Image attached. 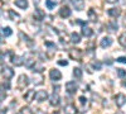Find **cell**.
Wrapping results in <instances>:
<instances>
[{
	"label": "cell",
	"mask_w": 126,
	"mask_h": 114,
	"mask_svg": "<svg viewBox=\"0 0 126 114\" xmlns=\"http://www.w3.org/2000/svg\"><path fill=\"white\" fill-rule=\"evenodd\" d=\"M32 70H33V71H37V72H39V74H40V72L43 71V66H40V65H34V67L32 68Z\"/></svg>",
	"instance_id": "d6a6232c"
},
{
	"label": "cell",
	"mask_w": 126,
	"mask_h": 114,
	"mask_svg": "<svg viewBox=\"0 0 126 114\" xmlns=\"http://www.w3.org/2000/svg\"><path fill=\"white\" fill-rule=\"evenodd\" d=\"M107 13H109V15L112 17V18H117V17L121 14V10H120L119 8H111V9L107 10Z\"/></svg>",
	"instance_id": "8fae6325"
},
{
	"label": "cell",
	"mask_w": 126,
	"mask_h": 114,
	"mask_svg": "<svg viewBox=\"0 0 126 114\" xmlns=\"http://www.w3.org/2000/svg\"><path fill=\"white\" fill-rule=\"evenodd\" d=\"M59 15L62 18H68L71 15V9L68 6H62L61 10H59Z\"/></svg>",
	"instance_id": "9c48e42d"
},
{
	"label": "cell",
	"mask_w": 126,
	"mask_h": 114,
	"mask_svg": "<svg viewBox=\"0 0 126 114\" xmlns=\"http://www.w3.org/2000/svg\"><path fill=\"white\" fill-rule=\"evenodd\" d=\"M48 98V92L44 91V90H39L35 92V100L37 101H43Z\"/></svg>",
	"instance_id": "5b68a950"
},
{
	"label": "cell",
	"mask_w": 126,
	"mask_h": 114,
	"mask_svg": "<svg viewBox=\"0 0 126 114\" xmlns=\"http://www.w3.org/2000/svg\"><path fill=\"white\" fill-rule=\"evenodd\" d=\"M42 82H43V76H42L40 74L37 75V76H34V84L35 85H40Z\"/></svg>",
	"instance_id": "83f0119b"
},
{
	"label": "cell",
	"mask_w": 126,
	"mask_h": 114,
	"mask_svg": "<svg viewBox=\"0 0 126 114\" xmlns=\"http://www.w3.org/2000/svg\"><path fill=\"white\" fill-rule=\"evenodd\" d=\"M3 76H4L6 80H10V79L14 76V71L10 68V67L5 66V67H3Z\"/></svg>",
	"instance_id": "8992f818"
},
{
	"label": "cell",
	"mask_w": 126,
	"mask_h": 114,
	"mask_svg": "<svg viewBox=\"0 0 126 114\" xmlns=\"http://www.w3.org/2000/svg\"><path fill=\"white\" fill-rule=\"evenodd\" d=\"M46 5H47L48 9H54L56 3H54V1H52V0H46Z\"/></svg>",
	"instance_id": "f546056e"
},
{
	"label": "cell",
	"mask_w": 126,
	"mask_h": 114,
	"mask_svg": "<svg viewBox=\"0 0 126 114\" xmlns=\"http://www.w3.org/2000/svg\"><path fill=\"white\" fill-rule=\"evenodd\" d=\"M0 32H1L4 36H6V37H9V36H12V29H10L9 27H5V28H1V29H0Z\"/></svg>",
	"instance_id": "d4e9b609"
},
{
	"label": "cell",
	"mask_w": 126,
	"mask_h": 114,
	"mask_svg": "<svg viewBox=\"0 0 126 114\" xmlns=\"http://www.w3.org/2000/svg\"><path fill=\"white\" fill-rule=\"evenodd\" d=\"M5 98H6V92H5V90H3L1 88H0V101L5 100Z\"/></svg>",
	"instance_id": "1f68e13d"
},
{
	"label": "cell",
	"mask_w": 126,
	"mask_h": 114,
	"mask_svg": "<svg viewBox=\"0 0 126 114\" xmlns=\"http://www.w3.org/2000/svg\"><path fill=\"white\" fill-rule=\"evenodd\" d=\"M72 4L77 10H82L85 8V1L83 0H72Z\"/></svg>",
	"instance_id": "5bb4252c"
},
{
	"label": "cell",
	"mask_w": 126,
	"mask_h": 114,
	"mask_svg": "<svg viewBox=\"0 0 126 114\" xmlns=\"http://www.w3.org/2000/svg\"><path fill=\"white\" fill-rule=\"evenodd\" d=\"M19 36L22 37V38H23V41H25V42H27L29 46H32V45H33V41H32V39H30V38H29L27 34H24L23 32H20V33H19Z\"/></svg>",
	"instance_id": "7402d4cb"
},
{
	"label": "cell",
	"mask_w": 126,
	"mask_h": 114,
	"mask_svg": "<svg viewBox=\"0 0 126 114\" xmlns=\"http://www.w3.org/2000/svg\"><path fill=\"white\" fill-rule=\"evenodd\" d=\"M12 62L15 66H22L24 64V60H23V57H20V56H13Z\"/></svg>",
	"instance_id": "2e32d148"
},
{
	"label": "cell",
	"mask_w": 126,
	"mask_h": 114,
	"mask_svg": "<svg viewBox=\"0 0 126 114\" xmlns=\"http://www.w3.org/2000/svg\"><path fill=\"white\" fill-rule=\"evenodd\" d=\"M64 114H77V108L73 104H68L64 107Z\"/></svg>",
	"instance_id": "30bf717a"
},
{
	"label": "cell",
	"mask_w": 126,
	"mask_h": 114,
	"mask_svg": "<svg viewBox=\"0 0 126 114\" xmlns=\"http://www.w3.org/2000/svg\"><path fill=\"white\" fill-rule=\"evenodd\" d=\"M59 104V95H58V92L54 91L53 92V95L50 96V105H53V107H57Z\"/></svg>",
	"instance_id": "7c38bea8"
},
{
	"label": "cell",
	"mask_w": 126,
	"mask_h": 114,
	"mask_svg": "<svg viewBox=\"0 0 126 114\" xmlns=\"http://www.w3.org/2000/svg\"><path fill=\"white\" fill-rule=\"evenodd\" d=\"M15 5L22 8V9H27L28 8V1L27 0H15Z\"/></svg>",
	"instance_id": "ffe728a7"
},
{
	"label": "cell",
	"mask_w": 126,
	"mask_h": 114,
	"mask_svg": "<svg viewBox=\"0 0 126 114\" xmlns=\"http://www.w3.org/2000/svg\"><path fill=\"white\" fill-rule=\"evenodd\" d=\"M3 42H4V39H3V37H1V36H0V43H3Z\"/></svg>",
	"instance_id": "f35d334b"
},
{
	"label": "cell",
	"mask_w": 126,
	"mask_h": 114,
	"mask_svg": "<svg viewBox=\"0 0 126 114\" xmlns=\"http://www.w3.org/2000/svg\"><path fill=\"white\" fill-rule=\"evenodd\" d=\"M122 85H124V86H126V81H124V82H122Z\"/></svg>",
	"instance_id": "ab89813d"
},
{
	"label": "cell",
	"mask_w": 126,
	"mask_h": 114,
	"mask_svg": "<svg viewBox=\"0 0 126 114\" xmlns=\"http://www.w3.org/2000/svg\"><path fill=\"white\" fill-rule=\"evenodd\" d=\"M34 96H35V91H34V90H28L25 94H24V99H25L28 103H30L32 100H33Z\"/></svg>",
	"instance_id": "4fadbf2b"
},
{
	"label": "cell",
	"mask_w": 126,
	"mask_h": 114,
	"mask_svg": "<svg viewBox=\"0 0 126 114\" xmlns=\"http://www.w3.org/2000/svg\"><path fill=\"white\" fill-rule=\"evenodd\" d=\"M9 17H10V19H13V20H19L20 19V15L18 13H15L14 10H9Z\"/></svg>",
	"instance_id": "cb8c5ba5"
},
{
	"label": "cell",
	"mask_w": 126,
	"mask_h": 114,
	"mask_svg": "<svg viewBox=\"0 0 126 114\" xmlns=\"http://www.w3.org/2000/svg\"><path fill=\"white\" fill-rule=\"evenodd\" d=\"M112 45V39L110 37H105L101 39V47L102 48H106V47H110Z\"/></svg>",
	"instance_id": "9a60e30c"
},
{
	"label": "cell",
	"mask_w": 126,
	"mask_h": 114,
	"mask_svg": "<svg viewBox=\"0 0 126 114\" xmlns=\"http://www.w3.org/2000/svg\"><path fill=\"white\" fill-rule=\"evenodd\" d=\"M117 0H107V3H116Z\"/></svg>",
	"instance_id": "8d00e7d4"
},
{
	"label": "cell",
	"mask_w": 126,
	"mask_h": 114,
	"mask_svg": "<svg viewBox=\"0 0 126 114\" xmlns=\"http://www.w3.org/2000/svg\"><path fill=\"white\" fill-rule=\"evenodd\" d=\"M34 65H35V60H33V58H29V60L25 61V66H27L28 68H33Z\"/></svg>",
	"instance_id": "484cf974"
},
{
	"label": "cell",
	"mask_w": 126,
	"mask_h": 114,
	"mask_svg": "<svg viewBox=\"0 0 126 114\" xmlns=\"http://www.w3.org/2000/svg\"><path fill=\"white\" fill-rule=\"evenodd\" d=\"M52 114H59V113L58 112H54V113H52Z\"/></svg>",
	"instance_id": "60d3db41"
},
{
	"label": "cell",
	"mask_w": 126,
	"mask_h": 114,
	"mask_svg": "<svg viewBox=\"0 0 126 114\" xmlns=\"http://www.w3.org/2000/svg\"><path fill=\"white\" fill-rule=\"evenodd\" d=\"M58 64H59L61 66H67V65H68V62H67V61H63V60H61V61H58Z\"/></svg>",
	"instance_id": "e575fe53"
},
{
	"label": "cell",
	"mask_w": 126,
	"mask_h": 114,
	"mask_svg": "<svg viewBox=\"0 0 126 114\" xmlns=\"http://www.w3.org/2000/svg\"><path fill=\"white\" fill-rule=\"evenodd\" d=\"M77 84L75 81H68L67 84H66V90L67 92H69V94H73V92H76L77 91Z\"/></svg>",
	"instance_id": "277c9868"
},
{
	"label": "cell",
	"mask_w": 126,
	"mask_h": 114,
	"mask_svg": "<svg viewBox=\"0 0 126 114\" xmlns=\"http://www.w3.org/2000/svg\"><path fill=\"white\" fill-rule=\"evenodd\" d=\"M0 55H1V51H0Z\"/></svg>",
	"instance_id": "b9f144b4"
},
{
	"label": "cell",
	"mask_w": 126,
	"mask_h": 114,
	"mask_svg": "<svg viewBox=\"0 0 126 114\" xmlns=\"http://www.w3.org/2000/svg\"><path fill=\"white\" fill-rule=\"evenodd\" d=\"M107 29L110 32H115V30H117V23L116 20H111V22L107 24Z\"/></svg>",
	"instance_id": "d6986e66"
},
{
	"label": "cell",
	"mask_w": 126,
	"mask_h": 114,
	"mask_svg": "<svg viewBox=\"0 0 126 114\" xmlns=\"http://www.w3.org/2000/svg\"><path fill=\"white\" fill-rule=\"evenodd\" d=\"M88 18H90V20H92V22H96L97 20V14H96V12H94L93 9L88 10Z\"/></svg>",
	"instance_id": "44dd1931"
},
{
	"label": "cell",
	"mask_w": 126,
	"mask_h": 114,
	"mask_svg": "<svg viewBox=\"0 0 126 114\" xmlns=\"http://www.w3.org/2000/svg\"><path fill=\"white\" fill-rule=\"evenodd\" d=\"M119 62H121V64H126V57H119L117 58Z\"/></svg>",
	"instance_id": "d590c367"
},
{
	"label": "cell",
	"mask_w": 126,
	"mask_h": 114,
	"mask_svg": "<svg viewBox=\"0 0 126 114\" xmlns=\"http://www.w3.org/2000/svg\"><path fill=\"white\" fill-rule=\"evenodd\" d=\"M28 84H29L28 76H27V75H20V76H19V80H18V82H16L18 89H25V88L28 86Z\"/></svg>",
	"instance_id": "6da1fadb"
},
{
	"label": "cell",
	"mask_w": 126,
	"mask_h": 114,
	"mask_svg": "<svg viewBox=\"0 0 126 114\" xmlns=\"http://www.w3.org/2000/svg\"><path fill=\"white\" fill-rule=\"evenodd\" d=\"M73 76H75L77 80H81L82 79V70L81 68H75L73 70Z\"/></svg>",
	"instance_id": "603a6c76"
},
{
	"label": "cell",
	"mask_w": 126,
	"mask_h": 114,
	"mask_svg": "<svg viewBox=\"0 0 126 114\" xmlns=\"http://www.w3.org/2000/svg\"><path fill=\"white\" fill-rule=\"evenodd\" d=\"M115 103H116V105L119 108L124 107L126 104V96L124 94H117L116 96H115Z\"/></svg>",
	"instance_id": "3957f363"
},
{
	"label": "cell",
	"mask_w": 126,
	"mask_h": 114,
	"mask_svg": "<svg viewBox=\"0 0 126 114\" xmlns=\"http://www.w3.org/2000/svg\"><path fill=\"white\" fill-rule=\"evenodd\" d=\"M22 114H34V112L29 107H23L22 108Z\"/></svg>",
	"instance_id": "f1b7e54d"
},
{
	"label": "cell",
	"mask_w": 126,
	"mask_h": 114,
	"mask_svg": "<svg viewBox=\"0 0 126 114\" xmlns=\"http://www.w3.org/2000/svg\"><path fill=\"white\" fill-rule=\"evenodd\" d=\"M93 67L96 68V70H101V62L94 61V62H93Z\"/></svg>",
	"instance_id": "836d02e7"
},
{
	"label": "cell",
	"mask_w": 126,
	"mask_h": 114,
	"mask_svg": "<svg viewBox=\"0 0 126 114\" xmlns=\"http://www.w3.org/2000/svg\"><path fill=\"white\" fill-rule=\"evenodd\" d=\"M69 57L75 61H81L82 58V51L78 48H72L69 49Z\"/></svg>",
	"instance_id": "7a4b0ae2"
},
{
	"label": "cell",
	"mask_w": 126,
	"mask_h": 114,
	"mask_svg": "<svg viewBox=\"0 0 126 114\" xmlns=\"http://www.w3.org/2000/svg\"><path fill=\"white\" fill-rule=\"evenodd\" d=\"M82 33H83V36H86V37H91V36L93 34V30H92L90 27H87V25H83Z\"/></svg>",
	"instance_id": "e0dca14e"
},
{
	"label": "cell",
	"mask_w": 126,
	"mask_h": 114,
	"mask_svg": "<svg viewBox=\"0 0 126 114\" xmlns=\"http://www.w3.org/2000/svg\"><path fill=\"white\" fill-rule=\"evenodd\" d=\"M49 76H50V79L53 80V81H58V80L62 79V74H61L58 70H50Z\"/></svg>",
	"instance_id": "52a82bcc"
},
{
	"label": "cell",
	"mask_w": 126,
	"mask_h": 114,
	"mask_svg": "<svg viewBox=\"0 0 126 114\" xmlns=\"http://www.w3.org/2000/svg\"><path fill=\"white\" fill-rule=\"evenodd\" d=\"M112 64V60L111 58H109V61H107V65H111Z\"/></svg>",
	"instance_id": "74e56055"
},
{
	"label": "cell",
	"mask_w": 126,
	"mask_h": 114,
	"mask_svg": "<svg viewBox=\"0 0 126 114\" xmlns=\"http://www.w3.org/2000/svg\"><path fill=\"white\" fill-rule=\"evenodd\" d=\"M119 42H120V45H121V46L126 47V32H125V33H122V34L120 36V38H119Z\"/></svg>",
	"instance_id": "4316f807"
},
{
	"label": "cell",
	"mask_w": 126,
	"mask_h": 114,
	"mask_svg": "<svg viewBox=\"0 0 126 114\" xmlns=\"http://www.w3.org/2000/svg\"><path fill=\"white\" fill-rule=\"evenodd\" d=\"M46 17V13H44V10H42V9H35V12H34V18L38 20V22H40V20H43Z\"/></svg>",
	"instance_id": "ba28073f"
},
{
	"label": "cell",
	"mask_w": 126,
	"mask_h": 114,
	"mask_svg": "<svg viewBox=\"0 0 126 114\" xmlns=\"http://www.w3.org/2000/svg\"><path fill=\"white\" fill-rule=\"evenodd\" d=\"M117 75H119V77H125V76H126V70H124V68H117Z\"/></svg>",
	"instance_id": "4dcf8cb0"
},
{
	"label": "cell",
	"mask_w": 126,
	"mask_h": 114,
	"mask_svg": "<svg viewBox=\"0 0 126 114\" xmlns=\"http://www.w3.org/2000/svg\"><path fill=\"white\" fill-rule=\"evenodd\" d=\"M71 42L72 43H79L81 42V36L78 33H76V32H73L71 34Z\"/></svg>",
	"instance_id": "ac0fdd59"
}]
</instances>
